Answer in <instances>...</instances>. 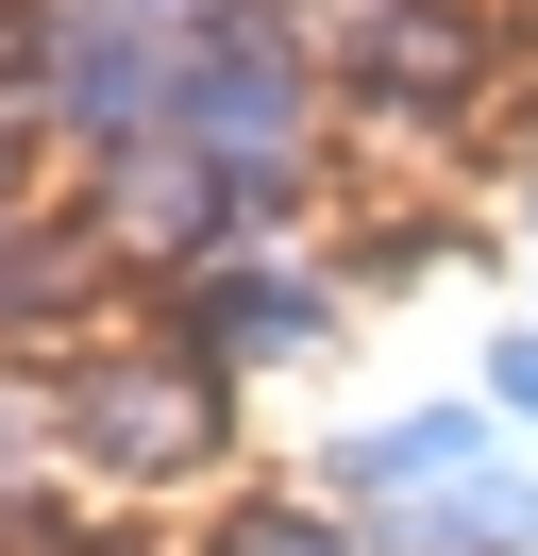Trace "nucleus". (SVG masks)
I'll list each match as a JSON object with an SVG mask.
<instances>
[{
	"label": "nucleus",
	"instance_id": "obj_1",
	"mask_svg": "<svg viewBox=\"0 0 538 556\" xmlns=\"http://www.w3.org/2000/svg\"><path fill=\"white\" fill-rule=\"evenodd\" d=\"M454 472H471V421H387V439L336 455V489H354V506H370V489H454Z\"/></svg>",
	"mask_w": 538,
	"mask_h": 556
},
{
	"label": "nucleus",
	"instance_id": "obj_2",
	"mask_svg": "<svg viewBox=\"0 0 538 556\" xmlns=\"http://www.w3.org/2000/svg\"><path fill=\"white\" fill-rule=\"evenodd\" d=\"M202 338H219V354H286V338H320V287H303V270L219 287V304H202Z\"/></svg>",
	"mask_w": 538,
	"mask_h": 556
},
{
	"label": "nucleus",
	"instance_id": "obj_3",
	"mask_svg": "<svg viewBox=\"0 0 538 556\" xmlns=\"http://www.w3.org/2000/svg\"><path fill=\"white\" fill-rule=\"evenodd\" d=\"M235 556H354V540H336V522H253Z\"/></svg>",
	"mask_w": 538,
	"mask_h": 556
},
{
	"label": "nucleus",
	"instance_id": "obj_4",
	"mask_svg": "<svg viewBox=\"0 0 538 556\" xmlns=\"http://www.w3.org/2000/svg\"><path fill=\"white\" fill-rule=\"evenodd\" d=\"M488 371H504V405H522V421H538V338H504V354H488Z\"/></svg>",
	"mask_w": 538,
	"mask_h": 556
}]
</instances>
